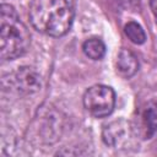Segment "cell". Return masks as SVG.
Returning a JSON list of instances; mask_svg holds the SVG:
<instances>
[{
  "label": "cell",
  "instance_id": "cell-2",
  "mask_svg": "<svg viewBox=\"0 0 157 157\" xmlns=\"http://www.w3.org/2000/svg\"><path fill=\"white\" fill-rule=\"evenodd\" d=\"M31 43L27 26L21 21L15 9L2 4L0 10V56L12 60L23 55Z\"/></svg>",
  "mask_w": 157,
  "mask_h": 157
},
{
  "label": "cell",
  "instance_id": "cell-5",
  "mask_svg": "<svg viewBox=\"0 0 157 157\" xmlns=\"http://www.w3.org/2000/svg\"><path fill=\"white\" fill-rule=\"evenodd\" d=\"M139 129L145 139H150L157 131V102L151 101L141 109L139 115Z\"/></svg>",
  "mask_w": 157,
  "mask_h": 157
},
{
  "label": "cell",
  "instance_id": "cell-1",
  "mask_svg": "<svg viewBox=\"0 0 157 157\" xmlns=\"http://www.w3.org/2000/svg\"><path fill=\"white\" fill-rule=\"evenodd\" d=\"M76 0H32L29 21L40 33L50 37L65 36L75 18Z\"/></svg>",
  "mask_w": 157,
  "mask_h": 157
},
{
  "label": "cell",
  "instance_id": "cell-11",
  "mask_svg": "<svg viewBox=\"0 0 157 157\" xmlns=\"http://www.w3.org/2000/svg\"><path fill=\"white\" fill-rule=\"evenodd\" d=\"M150 6H151V10H152L155 17L157 18V0H150Z\"/></svg>",
  "mask_w": 157,
  "mask_h": 157
},
{
  "label": "cell",
  "instance_id": "cell-3",
  "mask_svg": "<svg viewBox=\"0 0 157 157\" xmlns=\"http://www.w3.org/2000/svg\"><path fill=\"white\" fill-rule=\"evenodd\" d=\"M83 105L96 118L108 117L115 107V93L109 86L94 85L85 92Z\"/></svg>",
  "mask_w": 157,
  "mask_h": 157
},
{
  "label": "cell",
  "instance_id": "cell-9",
  "mask_svg": "<svg viewBox=\"0 0 157 157\" xmlns=\"http://www.w3.org/2000/svg\"><path fill=\"white\" fill-rule=\"evenodd\" d=\"M124 32L128 36V38L135 44H142L146 40L145 31L137 22H134V21L128 22L124 27Z\"/></svg>",
  "mask_w": 157,
  "mask_h": 157
},
{
  "label": "cell",
  "instance_id": "cell-10",
  "mask_svg": "<svg viewBox=\"0 0 157 157\" xmlns=\"http://www.w3.org/2000/svg\"><path fill=\"white\" fill-rule=\"evenodd\" d=\"M115 5L125 7V9H134L139 5V0H110Z\"/></svg>",
  "mask_w": 157,
  "mask_h": 157
},
{
  "label": "cell",
  "instance_id": "cell-6",
  "mask_svg": "<svg viewBox=\"0 0 157 157\" xmlns=\"http://www.w3.org/2000/svg\"><path fill=\"white\" fill-rule=\"evenodd\" d=\"M139 70V60L129 49H121L117 56V71L123 77H131Z\"/></svg>",
  "mask_w": 157,
  "mask_h": 157
},
{
  "label": "cell",
  "instance_id": "cell-4",
  "mask_svg": "<svg viewBox=\"0 0 157 157\" xmlns=\"http://www.w3.org/2000/svg\"><path fill=\"white\" fill-rule=\"evenodd\" d=\"M16 88L25 93H32L39 90L40 87V77L33 67L23 66L18 69L13 77Z\"/></svg>",
  "mask_w": 157,
  "mask_h": 157
},
{
  "label": "cell",
  "instance_id": "cell-8",
  "mask_svg": "<svg viewBox=\"0 0 157 157\" xmlns=\"http://www.w3.org/2000/svg\"><path fill=\"white\" fill-rule=\"evenodd\" d=\"M82 50L92 60H101L105 54V45L101 38L92 37L83 42Z\"/></svg>",
  "mask_w": 157,
  "mask_h": 157
},
{
  "label": "cell",
  "instance_id": "cell-7",
  "mask_svg": "<svg viewBox=\"0 0 157 157\" xmlns=\"http://www.w3.org/2000/svg\"><path fill=\"white\" fill-rule=\"evenodd\" d=\"M121 124H123V120L114 121L103 129V140L107 145L118 146V144L124 140V136L126 132V129H125L126 125H121Z\"/></svg>",
  "mask_w": 157,
  "mask_h": 157
}]
</instances>
